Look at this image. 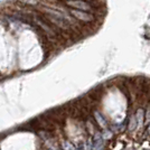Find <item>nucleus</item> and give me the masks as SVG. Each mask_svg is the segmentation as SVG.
<instances>
[{"mask_svg": "<svg viewBox=\"0 0 150 150\" xmlns=\"http://www.w3.org/2000/svg\"><path fill=\"white\" fill-rule=\"evenodd\" d=\"M71 15L77 20H81L83 23H92L94 21V17L88 13V11H83V10H77V9H71Z\"/></svg>", "mask_w": 150, "mask_h": 150, "instance_id": "nucleus-3", "label": "nucleus"}, {"mask_svg": "<svg viewBox=\"0 0 150 150\" xmlns=\"http://www.w3.org/2000/svg\"><path fill=\"white\" fill-rule=\"evenodd\" d=\"M23 2H26L28 5H37V0H20Z\"/></svg>", "mask_w": 150, "mask_h": 150, "instance_id": "nucleus-7", "label": "nucleus"}, {"mask_svg": "<svg viewBox=\"0 0 150 150\" xmlns=\"http://www.w3.org/2000/svg\"><path fill=\"white\" fill-rule=\"evenodd\" d=\"M45 16L47 17V20H50L53 25H55L56 27H58L59 29H62V30H64V31H69V29H71V24H69V21H66V20H64V19L53 17V16H47V15H45Z\"/></svg>", "mask_w": 150, "mask_h": 150, "instance_id": "nucleus-4", "label": "nucleus"}, {"mask_svg": "<svg viewBox=\"0 0 150 150\" xmlns=\"http://www.w3.org/2000/svg\"><path fill=\"white\" fill-rule=\"evenodd\" d=\"M146 122H150V108L147 110V113H146Z\"/></svg>", "mask_w": 150, "mask_h": 150, "instance_id": "nucleus-8", "label": "nucleus"}, {"mask_svg": "<svg viewBox=\"0 0 150 150\" xmlns=\"http://www.w3.org/2000/svg\"><path fill=\"white\" fill-rule=\"evenodd\" d=\"M149 132H150V125H149Z\"/></svg>", "mask_w": 150, "mask_h": 150, "instance_id": "nucleus-9", "label": "nucleus"}, {"mask_svg": "<svg viewBox=\"0 0 150 150\" xmlns=\"http://www.w3.org/2000/svg\"><path fill=\"white\" fill-rule=\"evenodd\" d=\"M65 4L71 8L77 10H83V11L92 10V6L90 5V2H86L84 0H65Z\"/></svg>", "mask_w": 150, "mask_h": 150, "instance_id": "nucleus-2", "label": "nucleus"}, {"mask_svg": "<svg viewBox=\"0 0 150 150\" xmlns=\"http://www.w3.org/2000/svg\"><path fill=\"white\" fill-rule=\"evenodd\" d=\"M137 127V118L136 115H132L130 119V125H129V130H134Z\"/></svg>", "mask_w": 150, "mask_h": 150, "instance_id": "nucleus-6", "label": "nucleus"}, {"mask_svg": "<svg viewBox=\"0 0 150 150\" xmlns=\"http://www.w3.org/2000/svg\"><path fill=\"white\" fill-rule=\"evenodd\" d=\"M35 23L40 27V29H42V30L45 31V34H46V36H47V37H50V39L56 40L57 39V33L54 30V28H53V27H50L48 24H46V23H45V20L40 19V17H35Z\"/></svg>", "mask_w": 150, "mask_h": 150, "instance_id": "nucleus-1", "label": "nucleus"}, {"mask_svg": "<svg viewBox=\"0 0 150 150\" xmlns=\"http://www.w3.org/2000/svg\"><path fill=\"white\" fill-rule=\"evenodd\" d=\"M136 118H137V127L138 128H141L144 125V110L139 109L136 113Z\"/></svg>", "mask_w": 150, "mask_h": 150, "instance_id": "nucleus-5", "label": "nucleus"}]
</instances>
